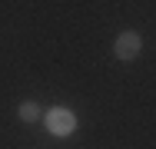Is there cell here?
Listing matches in <instances>:
<instances>
[{
    "mask_svg": "<svg viewBox=\"0 0 156 149\" xmlns=\"http://www.w3.org/2000/svg\"><path fill=\"white\" fill-rule=\"evenodd\" d=\"M43 123H47V129L53 136H70L76 129V113H70L66 106H53V109H47Z\"/></svg>",
    "mask_w": 156,
    "mask_h": 149,
    "instance_id": "6da1fadb",
    "label": "cell"
},
{
    "mask_svg": "<svg viewBox=\"0 0 156 149\" xmlns=\"http://www.w3.org/2000/svg\"><path fill=\"white\" fill-rule=\"evenodd\" d=\"M20 119L23 123H37L40 119V106L37 103H20Z\"/></svg>",
    "mask_w": 156,
    "mask_h": 149,
    "instance_id": "3957f363",
    "label": "cell"
},
{
    "mask_svg": "<svg viewBox=\"0 0 156 149\" xmlns=\"http://www.w3.org/2000/svg\"><path fill=\"white\" fill-rule=\"evenodd\" d=\"M140 50H143V36H140L136 30H123V33L116 36V43H113V53H116V60H123V63L136 60Z\"/></svg>",
    "mask_w": 156,
    "mask_h": 149,
    "instance_id": "7a4b0ae2",
    "label": "cell"
}]
</instances>
